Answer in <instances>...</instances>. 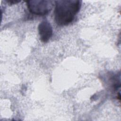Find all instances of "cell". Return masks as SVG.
<instances>
[{"label":"cell","mask_w":121,"mask_h":121,"mask_svg":"<svg viewBox=\"0 0 121 121\" xmlns=\"http://www.w3.org/2000/svg\"><path fill=\"white\" fill-rule=\"evenodd\" d=\"M81 5V1L78 0L55 1L54 18L56 23L60 26L69 24L79 12Z\"/></svg>","instance_id":"6da1fadb"},{"label":"cell","mask_w":121,"mask_h":121,"mask_svg":"<svg viewBox=\"0 0 121 121\" xmlns=\"http://www.w3.org/2000/svg\"><path fill=\"white\" fill-rule=\"evenodd\" d=\"M29 11L33 14L43 16L47 14L53 5V1L47 0H32L26 1Z\"/></svg>","instance_id":"7a4b0ae2"},{"label":"cell","mask_w":121,"mask_h":121,"mask_svg":"<svg viewBox=\"0 0 121 121\" xmlns=\"http://www.w3.org/2000/svg\"><path fill=\"white\" fill-rule=\"evenodd\" d=\"M38 29L41 41L47 42L52 35V28L50 23L46 20L43 21L39 25Z\"/></svg>","instance_id":"3957f363"},{"label":"cell","mask_w":121,"mask_h":121,"mask_svg":"<svg viewBox=\"0 0 121 121\" xmlns=\"http://www.w3.org/2000/svg\"><path fill=\"white\" fill-rule=\"evenodd\" d=\"M6 2L9 3V5H13L15 4H17L20 2V0H6Z\"/></svg>","instance_id":"277c9868"}]
</instances>
